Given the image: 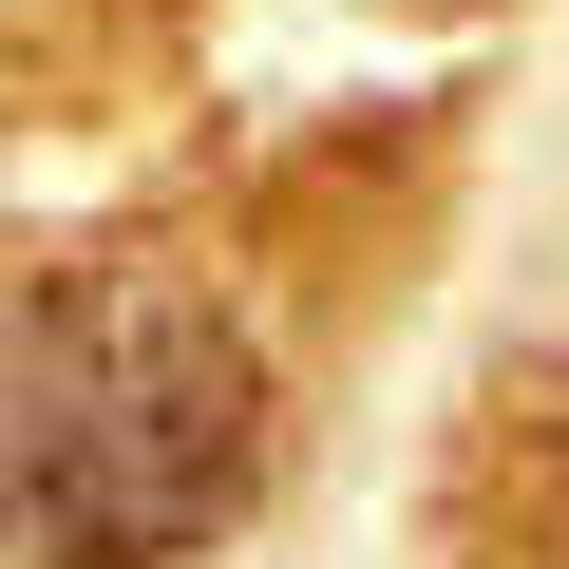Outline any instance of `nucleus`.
Listing matches in <instances>:
<instances>
[{
  "label": "nucleus",
  "mask_w": 569,
  "mask_h": 569,
  "mask_svg": "<svg viewBox=\"0 0 569 569\" xmlns=\"http://www.w3.org/2000/svg\"><path fill=\"white\" fill-rule=\"evenodd\" d=\"M266 493V361L209 284L77 266L0 323V550L20 569H190Z\"/></svg>",
  "instance_id": "nucleus-1"
}]
</instances>
